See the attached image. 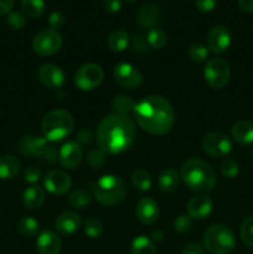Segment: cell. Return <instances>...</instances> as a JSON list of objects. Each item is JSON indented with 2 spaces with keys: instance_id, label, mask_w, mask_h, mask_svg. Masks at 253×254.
<instances>
[{
  "instance_id": "obj_1",
  "label": "cell",
  "mask_w": 253,
  "mask_h": 254,
  "mask_svg": "<svg viewBox=\"0 0 253 254\" xmlns=\"http://www.w3.org/2000/svg\"><path fill=\"white\" fill-rule=\"evenodd\" d=\"M135 126L128 116L111 114L99 123L97 141L106 154H119L128 150L135 140Z\"/></svg>"
},
{
  "instance_id": "obj_2",
  "label": "cell",
  "mask_w": 253,
  "mask_h": 254,
  "mask_svg": "<svg viewBox=\"0 0 253 254\" xmlns=\"http://www.w3.org/2000/svg\"><path fill=\"white\" fill-rule=\"evenodd\" d=\"M134 118L143 130L153 135H164L171 130L175 114L171 104L160 96H149L136 103Z\"/></svg>"
},
{
  "instance_id": "obj_3",
  "label": "cell",
  "mask_w": 253,
  "mask_h": 254,
  "mask_svg": "<svg viewBox=\"0 0 253 254\" xmlns=\"http://www.w3.org/2000/svg\"><path fill=\"white\" fill-rule=\"evenodd\" d=\"M180 176L185 185L196 192L212 190L217 183L213 169L206 161L197 158H191L183 164Z\"/></svg>"
},
{
  "instance_id": "obj_4",
  "label": "cell",
  "mask_w": 253,
  "mask_h": 254,
  "mask_svg": "<svg viewBox=\"0 0 253 254\" xmlns=\"http://www.w3.org/2000/svg\"><path fill=\"white\" fill-rule=\"evenodd\" d=\"M74 119L69 112L64 109H55L44 117L41 123L42 135L46 140L61 141L73 130Z\"/></svg>"
},
{
  "instance_id": "obj_5",
  "label": "cell",
  "mask_w": 253,
  "mask_h": 254,
  "mask_svg": "<svg viewBox=\"0 0 253 254\" xmlns=\"http://www.w3.org/2000/svg\"><path fill=\"white\" fill-rule=\"evenodd\" d=\"M94 197L103 206H114L124 200L126 188L123 181L114 175H104L94 184Z\"/></svg>"
},
{
  "instance_id": "obj_6",
  "label": "cell",
  "mask_w": 253,
  "mask_h": 254,
  "mask_svg": "<svg viewBox=\"0 0 253 254\" xmlns=\"http://www.w3.org/2000/svg\"><path fill=\"white\" fill-rule=\"evenodd\" d=\"M203 246L211 254H231L236 247L232 230L225 225H213L203 235Z\"/></svg>"
},
{
  "instance_id": "obj_7",
  "label": "cell",
  "mask_w": 253,
  "mask_h": 254,
  "mask_svg": "<svg viewBox=\"0 0 253 254\" xmlns=\"http://www.w3.org/2000/svg\"><path fill=\"white\" fill-rule=\"evenodd\" d=\"M205 81L211 88L221 89L230 82V64L222 59H211L203 69Z\"/></svg>"
},
{
  "instance_id": "obj_8",
  "label": "cell",
  "mask_w": 253,
  "mask_h": 254,
  "mask_svg": "<svg viewBox=\"0 0 253 254\" xmlns=\"http://www.w3.org/2000/svg\"><path fill=\"white\" fill-rule=\"evenodd\" d=\"M104 72L99 64H86L77 69L74 74V84L81 91H93L101 86Z\"/></svg>"
},
{
  "instance_id": "obj_9",
  "label": "cell",
  "mask_w": 253,
  "mask_h": 254,
  "mask_svg": "<svg viewBox=\"0 0 253 254\" xmlns=\"http://www.w3.org/2000/svg\"><path fill=\"white\" fill-rule=\"evenodd\" d=\"M62 47V36L52 29L44 30L34 37L32 50L39 56H52Z\"/></svg>"
},
{
  "instance_id": "obj_10",
  "label": "cell",
  "mask_w": 253,
  "mask_h": 254,
  "mask_svg": "<svg viewBox=\"0 0 253 254\" xmlns=\"http://www.w3.org/2000/svg\"><path fill=\"white\" fill-rule=\"evenodd\" d=\"M113 76L116 78L117 83L128 89L138 88L144 81V77L140 73V71L135 68L133 64H126V62H121V64H116Z\"/></svg>"
},
{
  "instance_id": "obj_11",
  "label": "cell",
  "mask_w": 253,
  "mask_h": 254,
  "mask_svg": "<svg viewBox=\"0 0 253 254\" xmlns=\"http://www.w3.org/2000/svg\"><path fill=\"white\" fill-rule=\"evenodd\" d=\"M202 148L208 155L213 158H223L231 153L232 143L226 134L215 131L205 135L202 140Z\"/></svg>"
},
{
  "instance_id": "obj_12",
  "label": "cell",
  "mask_w": 253,
  "mask_h": 254,
  "mask_svg": "<svg viewBox=\"0 0 253 254\" xmlns=\"http://www.w3.org/2000/svg\"><path fill=\"white\" fill-rule=\"evenodd\" d=\"M20 151L22 154L32 156H41V158L51 159L55 156V150L50 141L40 136H26L20 143Z\"/></svg>"
},
{
  "instance_id": "obj_13",
  "label": "cell",
  "mask_w": 253,
  "mask_h": 254,
  "mask_svg": "<svg viewBox=\"0 0 253 254\" xmlns=\"http://www.w3.org/2000/svg\"><path fill=\"white\" fill-rule=\"evenodd\" d=\"M45 189L52 195H64L72 188L71 176L61 170H52L44 179Z\"/></svg>"
},
{
  "instance_id": "obj_14",
  "label": "cell",
  "mask_w": 253,
  "mask_h": 254,
  "mask_svg": "<svg viewBox=\"0 0 253 254\" xmlns=\"http://www.w3.org/2000/svg\"><path fill=\"white\" fill-rule=\"evenodd\" d=\"M40 83L50 89L61 88L64 83V73L59 66L54 64H42L37 71Z\"/></svg>"
},
{
  "instance_id": "obj_15",
  "label": "cell",
  "mask_w": 253,
  "mask_h": 254,
  "mask_svg": "<svg viewBox=\"0 0 253 254\" xmlns=\"http://www.w3.org/2000/svg\"><path fill=\"white\" fill-rule=\"evenodd\" d=\"M231 32L226 26H215L207 37V49L213 54H223L231 45Z\"/></svg>"
},
{
  "instance_id": "obj_16",
  "label": "cell",
  "mask_w": 253,
  "mask_h": 254,
  "mask_svg": "<svg viewBox=\"0 0 253 254\" xmlns=\"http://www.w3.org/2000/svg\"><path fill=\"white\" fill-rule=\"evenodd\" d=\"M136 218L143 225H153L159 218V206L151 197H143L139 200L135 207Z\"/></svg>"
},
{
  "instance_id": "obj_17",
  "label": "cell",
  "mask_w": 253,
  "mask_h": 254,
  "mask_svg": "<svg viewBox=\"0 0 253 254\" xmlns=\"http://www.w3.org/2000/svg\"><path fill=\"white\" fill-rule=\"evenodd\" d=\"M82 156H83V153H82L81 145L76 141H69L60 149L59 160L64 168L74 169L81 164Z\"/></svg>"
},
{
  "instance_id": "obj_18",
  "label": "cell",
  "mask_w": 253,
  "mask_h": 254,
  "mask_svg": "<svg viewBox=\"0 0 253 254\" xmlns=\"http://www.w3.org/2000/svg\"><path fill=\"white\" fill-rule=\"evenodd\" d=\"M213 211V202L210 197L203 195L195 196L188 203V215L193 220L207 218Z\"/></svg>"
},
{
  "instance_id": "obj_19",
  "label": "cell",
  "mask_w": 253,
  "mask_h": 254,
  "mask_svg": "<svg viewBox=\"0 0 253 254\" xmlns=\"http://www.w3.org/2000/svg\"><path fill=\"white\" fill-rule=\"evenodd\" d=\"M61 247V240L54 231H44L37 237L36 248L40 254H60Z\"/></svg>"
},
{
  "instance_id": "obj_20",
  "label": "cell",
  "mask_w": 253,
  "mask_h": 254,
  "mask_svg": "<svg viewBox=\"0 0 253 254\" xmlns=\"http://www.w3.org/2000/svg\"><path fill=\"white\" fill-rule=\"evenodd\" d=\"M81 225V216L76 212H72V211H66V212L61 213L55 222L56 230L64 236L73 235L76 231H78Z\"/></svg>"
},
{
  "instance_id": "obj_21",
  "label": "cell",
  "mask_w": 253,
  "mask_h": 254,
  "mask_svg": "<svg viewBox=\"0 0 253 254\" xmlns=\"http://www.w3.org/2000/svg\"><path fill=\"white\" fill-rule=\"evenodd\" d=\"M232 138L242 145L253 144V122L238 121L232 127Z\"/></svg>"
},
{
  "instance_id": "obj_22",
  "label": "cell",
  "mask_w": 253,
  "mask_h": 254,
  "mask_svg": "<svg viewBox=\"0 0 253 254\" xmlns=\"http://www.w3.org/2000/svg\"><path fill=\"white\" fill-rule=\"evenodd\" d=\"M45 190L40 186L32 185L25 190L24 195H22V201L24 205L30 210H37L41 207L45 202Z\"/></svg>"
},
{
  "instance_id": "obj_23",
  "label": "cell",
  "mask_w": 253,
  "mask_h": 254,
  "mask_svg": "<svg viewBox=\"0 0 253 254\" xmlns=\"http://www.w3.org/2000/svg\"><path fill=\"white\" fill-rule=\"evenodd\" d=\"M20 161L12 155H5L0 158V179L11 180L19 174Z\"/></svg>"
},
{
  "instance_id": "obj_24",
  "label": "cell",
  "mask_w": 253,
  "mask_h": 254,
  "mask_svg": "<svg viewBox=\"0 0 253 254\" xmlns=\"http://www.w3.org/2000/svg\"><path fill=\"white\" fill-rule=\"evenodd\" d=\"M159 16H160V9L158 5L154 2H148L143 7H140L136 19H138L139 24L143 26H153L158 22Z\"/></svg>"
},
{
  "instance_id": "obj_25",
  "label": "cell",
  "mask_w": 253,
  "mask_h": 254,
  "mask_svg": "<svg viewBox=\"0 0 253 254\" xmlns=\"http://www.w3.org/2000/svg\"><path fill=\"white\" fill-rule=\"evenodd\" d=\"M179 174L174 169L169 168L161 171L158 178V186L163 192H173L179 188Z\"/></svg>"
},
{
  "instance_id": "obj_26",
  "label": "cell",
  "mask_w": 253,
  "mask_h": 254,
  "mask_svg": "<svg viewBox=\"0 0 253 254\" xmlns=\"http://www.w3.org/2000/svg\"><path fill=\"white\" fill-rule=\"evenodd\" d=\"M107 45L113 52H123L129 46V35L123 30H117L109 35Z\"/></svg>"
},
{
  "instance_id": "obj_27",
  "label": "cell",
  "mask_w": 253,
  "mask_h": 254,
  "mask_svg": "<svg viewBox=\"0 0 253 254\" xmlns=\"http://www.w3.org/2000/svg\"><path fill=\"white\" fill-rule=\"evenodd\" d=\"M136 103L131 97L129 96H117L114 97L113 101H112V108L116 112L117 114H123L126 116L130 112H134Z\"/></svg>"
},
{
  "instance_id": "obj_28",
  "label": "cell",
  "mask_w": 253,
  "mask_h": 254,
  "mask_svg": "<svg viewBox=\"0 0 253 254\" xmlns=\"http://www.w3.org/2000/svg\"><path fill=\"white\" fill-rule=\"evenodd\" d=\"M131 254H158L154 243L145 236H139L131 243Z\"/></svg>"
},
{
  "instance_id": "obj_29",
  "label": "cell",
  "mask_w": 253,
  "mask_h": 254,
  "mask_svg": "<svg viewBox=\"0 0 253 254\" xmlns=\"http://www.w3.org/2000/svg\"><path fill=\"white\" fill-rule=\"evenodd\" d=\"M21 9L25 15L30 17H39L45 12L44 0H21Z\"/></svg>"
},
{
  "instance_id": "obj_30",
  "label": "cell",
  "mask_w": 253,
  "mask_h": 254,
  "mask_svg": "<svg viewBox=\"0 0 253 254\" xmlns=\"http://www.w3.org/2000/svg\"><path fill=\"white\" fill-rule=\"evenodd\" d=\"M131 183H133L134 188L138 189L140 191H148L150 190L153 181H151L150 174L144 169H138L131 175Z\"/></svg>"
},
{
  "instance_id": "obj_31",
  "label": "cell",
  "mask_w": 253,
  "mask_h": 254,
  "mask_svg": "<svg viewBox=\"0 0 253 254\" xmlns=\"http://www.w3.org/2000/svg\"><path fill=\"white\" fill-rule=\"evenodd\" d=\"M91 193L86 189H77L69 195L68 203L73 208H83L91 202Z\"/></svg>"
},
{
  "instance_id": "obj_32",
  "label": "cell",
  "mask_w": 253,
  "mask_h": 254,
  "mask_svg": "<svg viewBox=\"0 0 253 254\" xmlns=\"http://www.w3.org/2000/svg\"><path fill=\"white\" fill-rule=\"evenodd\" d=\"M40 230V225L35 218L22 217L17 222V231L25 237H34L37 235Z\"/></svg>"
},
{
  "instance_id": "obj_33",
  "label": "cell",
  "mask_w": 253,
  "mask_h": 254,
  "mask_svg": "<svg viewBox=\"0 0 253 254\" xmlns=\"http://www.w3.org/2000/svg\"><path fill=\"white\" fill-rule=\"evenodd\" d=\"M146 41L150 45V47L156 50L163 49L164 46L168 42V36H166L165 32L161 29H158V27H153L150 31L148 32V36H146Z\"/></svg>"
},
{
  "instance_id": "obj_34",
  "label": "cell",
  "mask_w": 253,
  "mask_h": 254,
  "mask_svg": "<svg viewBox=\"0 0 253 254\" xmlns=\"http://www.w3.org/2000/svg\"><path fill=\"white\" fill-rule=\"evenodd\" d=\"M241 238L247 247L253 248V216L247 217L241 225Z\"/></svg>"
},
{
  "instance_id": "obj_35",
  "label": "cell",
  "mask_w": 253,
  "mask_h": 254,
  "mask_svg": "<svg viewBox=\"0 0 253 254\" xmlns=\"http://www.w3.org/2000/svg\"><path fill=\"white\" fill-rule=\"evenodd\" d=\"M84 233L89 238H99L103 235V225L97 218H87L84 222Z\"/></svg>"
},
{
  "instance_id": "obj_36",
  "label": "cell",
  "mask_w": 253,
  "mask_h": 254,
  "mask_svg": "<svg viewBox=\"0 0 253 254\" xmlns=\"http://www.w3.org/2000/svg\"><path fill=\"white\" fill-rule=\"evenodd\" d=\"M208 49L202 44H193L189 49V56L193 62H205L208 57Z\"/></svg>"
},
{
  "instance_id": "obj_37",
  "label": "cell",
  "mask_w": 253,
  "mask_h": 254,
  "mask_svg": "<svg viewBox=\"0 0 253 254\" xmlns=\"http://www.w3.org/2000/svg\"><path fill=\"white\" fill-rule=\"evenodd\" d=\"M221 173L223 176L228 179H233L238 175L240 173V165L237 161L232 158H227L222 161L221 164Z\"/></svg>"
},
{
  "instance_id": "obj_38",
  "label": "cell",
  "mask_w": 253,
  "mask_h": 254,
  "mask_svg": "<svg viewBox=\"0 0 253 254\" xmlns=\"http://www.w3.org/2000/svg\"><path fill=\"white\" fill-rule=\"evenodd\" d=\"M87 163L93 169L102 168L103 164L106 163V153L102 149H94V150L89 151L88 156H87Z\"/></svg>"
},
{
  "instance_id": "obj_39",
  "label": "cell",
  "mask_w": 253,
  "mask_h": 254,
  "mask_svg": "<svg viewBox=\"0 0 253 254\" xmlns=\"http://www.w3.org/2000/svg\"><path fill=\"white\" fill-rule=\"evenodd\" d=\"M6 24L11 27L12 30H21L26 24V19H25L24 14L19 11H11L7 14Z\"/></svg>"
},
{
  "instance_id": "obj_40",
  "label": "cell",
  "mask_w": 253,
  "mask_h": 254,
  "mask_svg": "<svg viewBox=\"0 0 253 254\" xmlns=\"http://www.w3.org/2000/svg\"><path fill=\"white\" fill-rule=\"evenodd\" d=\"M192 227V218L190 216L186 215H180L179 217H176V220L174 221V228L175 231H178L179 233H186L191 230Z\"/></svg>"
},
{
  "instance_id": "obj_41",
  "label": "cell",
  "mask_w": 253,
  "mask_h": 254,
  "mask_svg": "<svg viewBox=\"0 0 253 254\" xmlns=\"http://www.w3.org/2000/svg\"><path fill=\"white\" fill-rule=\"evenodd\" d=\"M41 170L35 166H27L24 170V180L29 184H35L41 179Z\"/></svg>"
},
{
  "instance_id": "obj_42",
  "label": "cell",
  "mask_w": 253,
  "mask_h": 254,
  "mask_svg": "<svg viewBox=\"0 0 253 254\" xmlns=\"http://www.w3.org/2000/svg\"><path fill=\"white\" fill-rule=\"evenodd\" d=\"M66 22V17L61 11H52L49 16V24L52 30H56L62 27Z\"/></svg>"
},
{
  "instance_id": "obj_43",
  "label": "cell",
  "mask_w": 253,
  "mask_h": 254,
  "mask_svg": "<svg viewBox=\"0 0 253 254\" xmlns=\"http://www.w3.org/2000/svg\"><path fill=\"white\" fill-rule=\"evenodd\" d=\"M218 0H195L196 9L200 12H210L217 6Z\"/></svg>"
},
{
  "instance_id": "obj_44",
  "label": "cell",
  "mask_w": 253,
  "mask_h": 254,
  "mask_svg": "<svg viewBox=\"0 0 253 254\" xmlns=\"http://www.w3.org/2000/svg\"><path fill=\"white\" fill-rule=\"evenodd\" d=\"M122 9L121 0H104V10L109 14H117Z\"/></svg>"
},
{
  "instance_id": "obj_45",
  "label": "cell",
  "mask_w": 253,
  "mask_h": 254,
  "mask_svg": "<svg viewBox=\"0 0 253 254\" xmlns=\"http://www.w3.org/2000/svg\"><path fill=\"white\" fill-rule=\"evenodd\" d=\"M181 254H203V248L197 243H189L183 248Z\"/></svg>"
},
{
  "instance_id": "obj_46",
  "label": "cell",
  "mask_w": 253,
  "mask_h": 254,
  "mask_svg": "<svg viewBox=\"0 0 253 254\" xmlns=\"http://www.w3.org/2000/svg\"><path fill=\"white\" fill-rule=\"evenodd\" d=\"M14 6V0H0V16L11 12Z\"/></svg>"
},
{
  "instance_id": "obj_47",
  "label": "cell",
  "mask_w": 253,
  "mask_h": 254,
  "mask_svg": "<svg viewBox=\"0 0 253 254\" xmlns=\"http://www.w3.org/2000/svg\"><path fill=\"white\" fill-rule=\"evenodd\" d=\"M240 7L246 12H253V0H238Z\"/></svg>"
},
{
  "instance_id": "obj_48",
  "label": "cell",
  "mask_w": 253,
  "mask_h": 254,
  "mask_svg": "<svg viewBox=\"0 0 253 254\" xmlns=\"http://www.w3.org/2000/svg\"><path fill=\"white\" fill-rule=\"evenodd\" d=\"M126 1H129V2H133V1H136V0H126Z\"/></svg>"
}]
</instances>
